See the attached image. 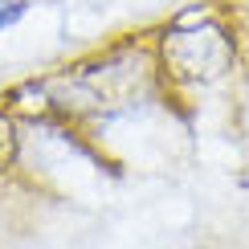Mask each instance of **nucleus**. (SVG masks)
Returning a JSON list of instances; mask_svg holds the SVG:
<instances>
[{
	"label": "nucleus",
	"instance_id": "obj_1",
	"mask_svg": "<svg viewBox=\"0 0 249 249\" xmlns=\"http://www.w3.org/2000/svg\"><path fill=\"white\" fill-rule=\"evenodd\" d=\"M29 13V0H0V29H13Z\"/></svg>",
	"mask_w": 249,
	"mask_h": 249
}]
</instances>
